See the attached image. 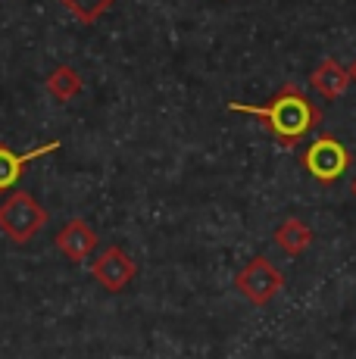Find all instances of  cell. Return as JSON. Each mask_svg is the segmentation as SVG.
I'll list each match as a JSON object with an SVG mask.
<instances>
[{
    "label": "cell",
    "instance_id": "obj_6",
    "mask_svg": "<svg viewBox=\"0 0 356 359\" xmlns=\"http://www.w3.org/2000/svg\"><path fill=\"white\" fill-rule=\"evenodd\" d=\"M57 247L66 259L78 266V262H85L94 250H97V234H94V229L85 222V219H69L57 234Z\"/></svg>",
    "mask_w": 356,
    "mask_h": 359
},
{
    "label": "cell",
    "instance_id": "obj_4",
    "mask_svg": "<svg viewBox=\"0 0 356 359\" xmlns=\"http://www.w3.org/2000/svg\"><path fill=\"white\" fill-rule=\"evenodd\" d=\"M235 287L253 306H266V303L285 287V275L266 257H253L247 266L235 275Z\"/></svg>",
    "mask_w": 356,
    "mask_h": 359
},
{
    "label": "cell",
    "instance_id": "obj_7",
    "mask_svg": "<svg viewBox=\"0 0 356 359\" xmlns=\"http://www.w3.org/2000/svg\"><path fill=\"white\" fill-rule=\"evenodd\" d=\"M60 147H63L60 141H47V144H41V147L29 150V154H13L6 144H0V194H6V191L22 178V169L29 163H35V160H41V156L53 154V150H60Z\"/></svg>",
    "mask_w": 356,
    "mask_h": 359
},
{
    "label": "cell",
    "instance_id": "obj_10",
    "mask_svg": "<svg viewBox=\"0 0 356 359\" xmlns=\"http://www.w3.org/2000/svg\"><path fill=\"white\" fill-rule=\"evenodd\" d=\"M44 88H47V94H50L53 100H60V103H69L72 97H78V94H81V88H85V81H81V75L75 72L72 66H57L50 75H47Z\"/></svg>",
    "mask_w": 356,
    "mask_h": 359
},
{
    "label": "cell",
    "instance_id": "obj_12",
    "mask_svg": "<svg viewBox=\"0 0 356 359\" xmlns=\"http://www.w3.org/2000/svg\"><path fill=\"white\" fill-rule=\"evenodd\" d=\"M347 72H350V81H353V85H356V60H353V66H350V69H347Z\"/></svg>",
    "mask_w": 356,
    "mask_h": 359
},
{
    "label": "cell",
    "instance_id": "obj_13",
    "mask_svg": "<svg viewBox=\"0 0 356 359\" xmlns=\"http://www.w3.org/2000/svg\"><path fill=\"white\" fill-rule=\"evenodd\" d=\"M353 194H356V182H353Z\"/></svg>",
    "mask_w": 356,
    "mask_h": 359
},
{
    "label": "cell",
    "instance_id": "obj_5",
    "mask_svg": "<svg viewBox=\"0 0 356 359\" xmlns=\"http://www.w3.org/2000/svg\"><path fill=\"white\" fill-rule=\"evenodd\" d=\"M91 275H94V281H97L104 291L119 294V291H125V287L135 281L138 266L125 257V250H122V247H107V250L91 262Z\"/></svg>",
    "mask_w": 356,
    "mask_h": 359
},
{
    "label": "cell",
    "instance_id": "obj_9",
    "mask_svg": "<svg viewBox=\"0 0 356 359\" xmlns=\"http://www.w3.org/2000/svg\"><path fill=\"white\" fill-rule=\"evenodd\" d=\"M272 238H275V244L282 247L287 257H300L303 250L313 247V229L306 222H300V219H285Z\"/></svg>",
    "mask_w": 356,
    "mask_h": 359
},
{
    "label": "cell",
    "instance_id": "obj_2",
    "mask_svg": "<svg viewBox=\"0 0 356 359\" xmlns=\"http://www.w3.org/2000/svg\"><path fill=\"white\" fill-rule=\"evenodd\" d=\"M47 210L38 203L29 191H13L0 203V231L13 241V244H29L35 234L44 231Z\"/></svg>",
    "mask_w": 356,
    "mask_h": 359
},
{
    "label": "cell",
    "instance_id": "obj_11",
    "mask_svg": "<svg viewBox=\"0 0 356 359\" xmlns=\"http://www.w3.org/2000/svg\"><path fill=\"white\" fill-rule=\"evenodd\" d=\"M66 6L78 16V22H85V25H94L100 16L109 10V6L116 4V0H63Z\"/></svg>",
    "mask_w": 356,
    "mask_h": 359
},
{
    "label": "cell",
    "instance_id": "obj_8",
    "mask_svg": "<svg viewBox=\"0 0 356 359\" xmlns=\"http://www.w3.org/2000/svg\"><path fill=\"white\" fill-rule=\"evenodd\" d=\"M310 81H313V88H316L325 100H338L341 94L347 91V85H350V72H347L338 60L328 57V60H322V63L313 69Z\"/></svg>",
    "mask_w": 356,
    "mask_h": 359
},
{
    "label": "cell",
    "instance_id": "obj_3",
    "mask_svg": "<svg viewBox=\"0 0 356 359\" xmlns=\"http://www.w3.org/2000/svg\"><path fill=\"white\" fill-rule=\"evenodd\" d=\"M300 165L316 178L319 184H334L338 178H344V172L350 169V150L331 135H322L300 156Z\"/></svg>",
    "mask_w": 356,
    "mask_h": 359
},
{
    "label": "cell",
    "instance_id": "obj_1",
    "mask_svg": "<svg viewBox=\"0 0 356 359\" xmlns=\"http://www.w3.org/2000/svg\"><path fill=\"white\" fill-rule=\"evenodd\" d=\"M231 113H247L266 122V128L272 131V137H278V144L285 147H297L313 128H319L322 113L319 107L306 97L300 88L285 85L266 107H253V103H228Z\"/></svg>",
    "mask_w": 356,
    "mask_h": 359
}]
</instances>
